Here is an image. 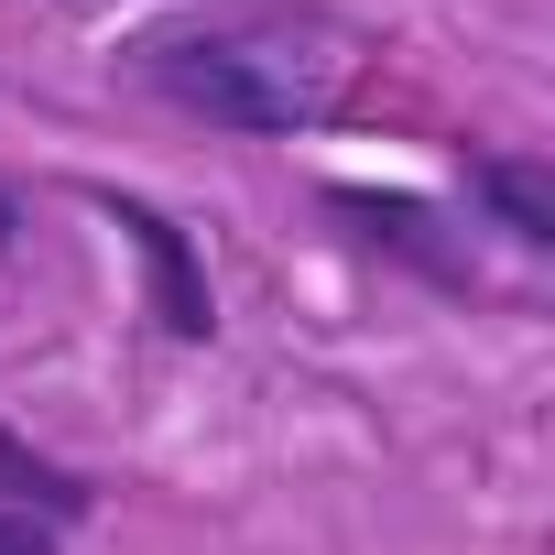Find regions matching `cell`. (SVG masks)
I'll list each match as a JSON object with an SVG mask.
<instances>
[{
  "label": "cell",
  "instance_id": "6da1fadb",
  "mask_svg": "<svg viewBox=\"0 0 555 555\" xmlns=\"http://www.w3.org/2000/svg\"><path fill=\"white\" fill-rule=\"evenodd\" d=\"M131 77L207 120V131H250V142H284V131H317L349 88V23L306 12V0H229V12H185V23H153L120 44Z\"/></svg>",
  "mask_w": 555,
  "mask_h": 555
},
{
  "label": "cell",
  "instance_id": "7a4b0ae2",
  "mask_svg": "<svg viewBox=\"0 0 555 555\" xmlns=\"http://www.w3.org/2000/svg\"><path fill=\"white\" fill-rule=\"evenodd\" d=\"M88 207L142 250V284H153V327L164 338H185V349H207L218 338V295H207V261H196V240L153 207V196H120V185H88Z\"/></svg>",
  "mask_w": 555,
  "mask_h": 555
},
{
  "label": "cell",
  "instance_id": "3957f363",
  "mask_svg": "<svg viewBox=\"0 0 555 555\" xmlns=\"http://www.w3.org/2000/svg\"><path fill=\"white\" fill-rule=\"evenodd\" d=\"M457 175H468L479 229H501L512 250H555V164H544V153H522V142H468Z\"/></svg>",
  "mask_w": 555,
  "mask_h": 555
},
{
  "label": "cell",
  "instance_id": "277c9868",
  "mask_svg": "<svg viewBox=\"0 0 555 555\" xmlns=\"http://www.w3.org/2000/svg\"><path fill=\"white\" fill-rule=\"evenodd\" d=\"M327 218H349V240H360V250H392V261H414V272H425V284L468 295V250H457V240H436V218H425L414 196H371V185H327Z\"/></svg>",
  "mask_w": 555,
  "mask_h": 555
},
{
  "label": "cell",
  "instance_id": "5b68a950",
  "mask_svg": "<svg viewBox=\"0 0 555 555\" xmlns=\"http://www.w3.org/2000/svg\"><path fill=\"white\" fill-rule=\"evenodd\" d=\"M0 512H34V522H88V512H99V490H88L66 457H44L34 436H12V425H0Z\"/></svg>",
  "mask_w": 555,
  "mask_h": 555
},
{
  "label": "cell",
  "instance_id": "8992f818",
  "mask_svg": "<svg viewBox=\"0 0 555 555\" xmlns=\"http://www.w3.org/2000/svg\"><path fill=\"white\" fill-rule=\"evenodd\" d=\"M0 555H66V544H55V522H34V512H0Z\"/></svg>",
  "mask_w": 555,
  "mask_h": 555
},
{
  "label": "cell",
  "instance_id": "52a82bcc",
  "mask_svg": "<svg viewBox=\"0 0 555 555\" xmlns=\"http://www.w3.org/2000/svg\"><path fill=\"white\" fill-rule=\"evenodd\" d=\"M23 240V207H12V185H0V250H12Z\"/></svg>",
  "mask_w": 555,
  "mask_h": 555
}]
</instances>
